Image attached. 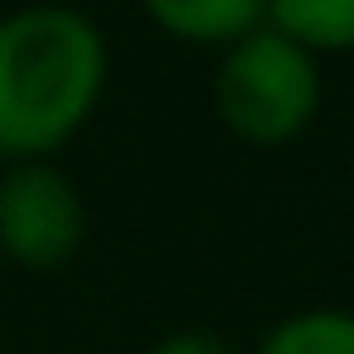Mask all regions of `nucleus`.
Wrapping results in <instances>:
<instances>
[{
  "label": "nucleus",
  "mask_w": 354,
  "mask_h": 354,
  "mask_svg": "<svg viewBox=\"0 0 354 354\" xmlns=\"http://www.w3.org/2000/svg\"><path fill=\"white\" fill-rule=\"evenodd\" d=\"M111 83L105 28L66 0L0 11V160H55Z\"/></svg>",
  "instance_id": "nucleus-1"
},
{
  "label": "nucleus",
  "mask_w": 354,
  "mask_h": 354,
  "mask_svg": "<svg viewBox=\"0 0 354 354\" xmlns=\"http://www.w3.org/2000/svg\"><path fill=\"white\" fill-rule=\"evenodd\" d=\"M138 11L155 33L194 50H221L266 22V0H138Z\"/></svg>",
  "instance_id": "nucleus-4"
},
{
  "label": "nucleus",
  "mask_w": 354,
  "mask_h": 354,
  "mask_svg": "<svg viewBox=\"0 0 354 354\" xmlns=\"http://www.w3.org/2000/svg\"><path fill=\"white\" fill-rule=\"evenodd\" d=\"M144 354H243L232 337L221 332H205V326H177V332H160Z\"/></svg>",
  "instance_id": "nucleus-7"
},
{
  "label": "nucleus",
  "mask_w": 354,
  "mask_h": 354,
  "mask_svg": "<svg viewBox=\"0 0 354 354\" xmlns=\"http://www.w3.org/2000/svg\"><path fill=\"white\" fill-rule=\"evenodd\" d=\"M266 22L310 55H354V0H266Z\"/></svg>",
  "instance_id": "nucleus-6"
},
{
  "label": "nucleus",
  "mask_w": 354,
  "mask_h": 354,
  "mask_svg": "<svg viewBox=\"0 0 354 354\" xmlns=\"http://www.w3.org/2000/svg\"><path fill=\"white\" fill-rule=\"evenodd\" d=\"M88 243V199L55 160H0V254L22 271H61Z\"/></svg>",
  "instance_id": "nucleus-3"
},
{
  "label": "nucleus",
  "mask_w": 354,
  "mask_h": 354,
  "mask_svg": "<svg viewBox=\"0 0 354 354\" xmlns=\"http://www.w3.org/2000/svg\"><path fill=\"white\" fill-rule=\"evenodd\" d=\"M216 122L249 149H282L310 133L321 111V55L277 33L271 22L216 50L210 72Z\"/></svg>",
  "instance_id": "nucleus-2"
},
{
  "label": "nucleus",
  "mask_w": 354,
  "mask_h": 354,
  "mask_svg": "<svg viewBox=\"0 0 354 354\" xmlns=\"http://www.w3.org/2000/svg\"><path fill=\"white\" fill-rule=\"evenodd\" d=\"M243 354H354V310L348 304H304V310H288Z\"/></svg>",
  "instance_id": "nucleus-5"
}]
</instances>
